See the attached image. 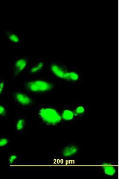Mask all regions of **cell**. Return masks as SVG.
<instances>
[{
	"label": "cell",
	"instance_id": "6da1fadb",
	"mask_svg": "<svg viewBox=\"0 0 119 179\" xmlns=\"http://www.w3.org/2000/svg\"><path fill=\"white\" fill-rule=\"evenodd\" d=\"M40 120L46 125H53L59 123L61 117L54 109L49 108L41 107L37 111Z\"/></svg>",
	"mask_w": 119,
	"mask_h": 179
},
{
	"label": "cell",
	"instance_id": "7a4b0ae2",
	"mask_svg": "<svg viewBox=\"0 0 119 179\" xmlns=\"http://www.w3.org/2000/svg\"><path fill=\"white\" fill-rule=\"evenodd\" d=\"M25 87L27 91L34 92H44L48 91L52 88L49 82L44 80H35L28 81L25 84Z\"/></svg>",
	"mask_w": 119,
	"mask_h": 179
},
{
	"label": "cell",
	"instance_id": "3957f363",
	"mask_svg": "<svg viewBox=\"0 0 119 179\" xmlns=\"http://www.w3.org/2000/svg\"><path fill=\"white\" fill-rule=\"evenodd\" d=\"M14 98L18 104L24 106L31 105L32 104V100L30 96L21 92L16 91L14 92Z\"/></svg>",
	"mask_w": 119,
	"mask_h": 179
},
{
	"label": "cell",
	"instance_id": "277c9868",
	"mask_svg": "<svg viewBox=\"0 0 119 179\" xmlns=\"http://www.w3.org/2000/svg\"><path fill=\"white\" fill-rule=\"evenodd\" d=\"M28 121L23 117H16L14 120V129L17 134H22L25 132L27 129Z\"/></svg>",
	"mask_w": 119,
	"mask_h": 179
},
{
	"label": "cell",
	"instance_id": "5b68a950",
	"mask_svg": "<svg viewBox=\"0 0 119 179\" xmlns=\"http://www.w3.org/2000/svg\"><path fill=\"white\" fill-rule=\"evenodd\" d=\"M27 61L24 58H20L16 61L13 67V74L14 75L18 74L25 68Z\"/></svg>",
	"mask_w": 119,
	"mask_h": 179
},
{
	"label": "cell",
	"instance_id": "8992f818",
	"mask_svg": "<svg viewBox=\"0 0 119 179\" xmlns=\"http://www.w3.org/2000/svg\"><path fill=\"white\" fill-rule=\"evenodd\" d=\"M21 160V154L18 152H12L8 155L7 163L9 166L13 165L18 163Z\"/></svg>",
	"mask_w": 119,
	"mask_h": 179
},
{
	"label": "cell",
	"instance_id": "52a82bcc",
	"mask_svg": "<svg viewBox=\"0 0 119 179\" xmlns=\"http://www.w3.org/2000/svg\"><path fill=\"white\" fill-rule=\"evenodd\" d=\"M51 69L52 73L56 76L65 79L67 72H65L62 68L56 64H52L51 66Z\"/></svg>",
	"mask_w": 119,
	"mask_h": 179
},
{
	"label": "cell",
	"instance_id": "ba28073f",
	"mask_svg": "<svg viewBox=\"0 0 119 179\" xmlns=\"http://www.w3.org/2000/svg\"><path fill=\"white\" fill-rule=\"evenodd\" d=\"M10 141L9 134H0V151L8 146Z\"/></svg>",
	"mask_w": 119,
	"mask_h": 179
},
{
	"label": "cell",
	"instance_id": "9c48e42d",
	"mask_svg": "<svg viewBox=\"0 0 119 179\" xmlns=\"http://www.w3.org/2000/svg\"><path fill=\"white\" fill-rule=\"evenodd\" d=\"M77 148L74 146L65 147L62 151V154L65 156H72L76 153L78 151Z\"/></svg>",
	"mask_w": 119,
	"mask_h": 179
},
{
	"label": "cell",
	"instance_id": "30bf717a",
	"mask_svg": "<svg viewBox=\"0 0 119 179\" xmlns=\"http://www.w3.org/2000/svg\"><path fill=\"white\" fill-rule=\"evenodd\" d=\"M102 167L104 172L107 175H112L115 172V168L109 163H103Z\"/></svg>",
	"mask_w": 119,
	"mask_h": 179
},
{
	"label": "cell",
	"instance_id": "8fae6325",
	"mask_svg": "<svg viewBox=\"0 0 119 179\" xmlns=\"http://www.w3.org/2000/svg\"><path fill=\"white\" fill-rule=\"evenodd\" d=\"M8 114V111L6 105L0 102V118L5 119Z\"/></svg>",
	"mask_w": 119,
	"mask_h": 179
},
{
	"label": "cell",
	"instance_id": "7c38bea8",
	"mask_svg": "<svg viewBox=\"0 0 119 179\" xmlns=\"http://www.w3.org/2000/svg\"><path fill=\"white\" fill-rule=\"evenodd\" d=\"M6 34L9 40L12 42L17 43L19 42V38L16 34L8 32H6Z\"/></svg>",
	"mask_w": 119,
	"mask_h": 179
},
{
	"label": "cell",
	"instance_id": "4fadbf2b",
	"mask_svg": "<svg viewBox=\"0 0 119 179\" xmlns=\"http://www.w3.org/2000/svg\"><path fill=\"white\" fill-rule=\"evenodd\" d=\"M43 66V63L40 62L32 66L29 70L30 73L34 74L37 72L41 70Z\"/></svg>",
	"mask_w": 119,
	"mask_h": 179
},
{
	"label": "cell",
	"instance_id": "5bb4252c",
	"mask_svg": "<svg viewBox=\"0 0 119 179\" xmlns=\"http://www.w3.org/2000/svg\"><path fill=\"white\" fill-rule=\"evenodd\" d=\"M78 77V75L74 72H67L66 74L65 79L75 81L77 80Z\"/></svg>",
	"mask_w": 119,
	"mask_h": 179
},
{
	"label": "cell",
	"instance_id": "9a60e30c",
	"mask_svg": "<svg viewBox=\"0 0 119 179\" xmlns=\"http://www.w3.org/2000/svg\"><path fill=\"white\" fill-rule=\"evenodd\" d=\"M73 112L69 110H64L62 114V117L65 120H71L73 118Z\"/></svg>",
	"mask_w": 119,
	"mask_h": 179
},
{
	"label": "cell",
	"instance_id": "2e32d148",
	"mask_svg": "<svg viewBox=\"0 0 119 179\" xmlns=\"http://www.w3.org/2000/svg\"><path fill=\"white\" fill-rule=\"evenodd\" d=\"M5 87V84L3 79H0V96L2 95L4 91Z\"/></svg>",
	"mask_w": 119,
	"mask_h": 179
},
{
	"label": "cell",
	"instance_id": "e0dca14e",
	"mask_svg": "<svg viewBox=\"0 0 119 179\" xmlns=\"http://www.w3.org/2000/svg\"><path fill=\"white\" fill-rule=\"evenodd\" d=\"M84 109L82 107L79 106L77 107L76 109L75 113L79 114L83 113L84 112Z\"/></svg>",
	"mask_w": 119,
	"mask_h": 179
}]
</instances>
